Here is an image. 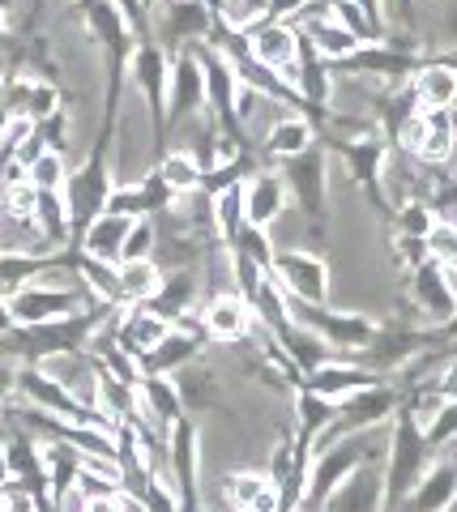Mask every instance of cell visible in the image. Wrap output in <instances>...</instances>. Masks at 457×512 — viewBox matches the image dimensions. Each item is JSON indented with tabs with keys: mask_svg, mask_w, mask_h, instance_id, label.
Instances as JSON below:
<instances>
[{
	"mask_svg": "<svg viewBox=\"0 0 457 512\" xmlns=\"http://www.w3.org/2000/svg\"><path fill=\"white\" fill-rule=\"evenodd\" d=\"M432 466V444L423 436V423L415 419L406 406H398L393 414V431L385 440V500L381 512H398L406 504V495L415 491V483Z\"/></svg>",
	"mask_w": 457,
	"mask_h": 512,
	"instance_id": "obj_1",
	"label": "cell"
},
{
	"mask_svg": "<svg viewBox=\"0 0 457 512\" xmlns=\"http://www.w3.org/2000/svg\"><path fill=\"white\" fill-rule=\"evenodd\" d=\"M398 406H402V393L393 389V384H385V380H376V384H368V389L342 397V402H338V419L317 440V448L334 444L342 436H351V431H376V427H385L393 414H398ZM317 448H312V453H317Z\"/></svg>",
	"mask_w": 457,
	"mask_h": 512,
	"instance_id": "obj_2",
	"label": "cell"
},
{
	"mask_svg": "<svg viewBox=\"0 0 457 512\" xmlns=\"http://www.w3.org/2000/svg\"><path fill=\"white\" fill-rule=\"evenodd\" d=\"M325 171H329V158H325L321 146H308L304 154H295V158L282 163V180H287L291 197L299 201V210H304V218L317 231H325V218H329V210H325V201H329V175Z\"/></svg>",
	"mask_w": 457,
	"mask_h": 512,
	"instance_id": "obj_3",
	"label": "cell"
},
{
	"mask_svg": "<svg viewBox=\"0 0 457 512\" xmlns=\"http://www.w3.org/2000/svg\"><path fill=\"white\" fill-rule=\"evenodd\" d=\"M167 470H171V487L180 495V512L201 508V448L188 414L167 427Z\"/></svg>",
	"mask_w": 457,
	"mask_h": 512,
	"instance_id": "obj_4",
	"label": "cell"
},
{
	"mask_svg": "<svg viewBox=\"0 0 457 512\" xmlns=\"http://www.w3.org/2000/svg\"><path fill=\"white\" fill-rule=\"evenodd\" d=\"M334 150L342 154V163L351 167V180L368 192V201L376 210H389V197L381 188V175L389 163V141L381 133H368V137H334Z\"/></svg>",
	"mask_w": 457,
	"mask_h": 512,
	"instance_id": "obj_5",
	"label": "cell"
},
{
	"mask_svg": "<svg viewBox=\"0 0 457 512\" xmlns=\"http://www.w3.org/2000/svg\"><path fill=\"white\" fill-rule=\"evenodd\" d=\"M270 274H274V282H278L291 299H304V303H325V299H329V265L321 261L317 252L278 248Z\"/></svg>",
	"mask_w": 457,
	"mask_h": 512,
	"instance_id": "obj_6",
	"label": "cell"
},
{
	"mask_svg": "<svg viewBox=\"0 0 457 512\" xmlns=\"http://www.w3.org/2000/svg\"><path fill=\"white\" fill-rule=\"evenodd\" d=\"M13 325H43V320L73 316L82 308V291L77 286H47V282H26L22 291H13L9 299Z\"/></svg>",
	"mask_w": 457,
	"mask_h": 512,
	"instance_id": "obj_7",
	"label": "cell"
},
{
	"mask_svg": "<svg viewBox=\"0 0 457 512\" xmlns=\"http://www.w3.org/2000/svg\"><path fill=\"white\" fill-rule=\"evenodd\" d=\"M248 52H252V60H257V64L282 73V82L295 86V77H299V52H304V35H299L295 26H287V22H261L248 35Z\"/></svg>",
	"mask_w": 457,
	"mask_h": 512,
	"instance_id": "obj_8",
	"label": "cell"
},
{
	"mask_svg": "<svg viewBox=\"0 0 457 512\" xmlns=\"http://www.w3.org/2000/svg\"><path fill=\"white\" fill-rule=\"evenodd\" d=\"M419 56L406 52V47H389V43H364L355 56L342 60L346 73L355 77H376V82H402V77L419 73Z\"/></svg>",
	"mask_w": 457,
	"mask_h": 512,
	"instance_id": "obj_9",
	"label": "cell"
},
{
	"mask_svg": "<svg viewBox=\"0 0 457 512\" xmlns=\"http://www.w3.org/2000/svg\"><path fill=\"white\" fill-rule=\"evenodd\" d=\"M197 355H201V333L188 320H176L167 338L154 350H146L137 363H141V376H176L180 367L197 363Z\"/></svg>",
	"mask_w": 457,
	"mask_h": 512,
	"instance_id": "obj_10",
	"label": "cell"
},
{
	"mask_svg": "<svg viewBox=\"0 0 457 512\" xmlns=\"http://www.w3.org/2000/svg\"><path fill=\"white\" fill-rule=\"evenodd\" d=\"M167 77H171V60L159 52V47H137L133 52V82L150 107L154 133H163V124H167Z\"/></svg>",
	"mask_w": 457,
	"mask_h": 512,
	"instance_id": "obj_11",
	"label": "cell"
},
{
	"mask_svg": "<svg viewBox=\"0 0 457 512\" xmlns=\"http://www.w3.org/2000/svg\"><path fill=\"white\" fill-rule=\"evenodd\" d=\"M206 107V73H201V60L193 52H180L171 60V77H167V116L184 120L197 116Z\"/></svg>",
	"mask_w": 457,
	"mask_h": 512,
	"instance_id": "obj_12",
	"label": "cell"
},
{
	"mask_svg": "<svg viewBox=\"0 0 457 512\" xmlns=\"http://www.w3.org/2000/svg\"><path fill=\"white\" fill-rule=\"evenodd\" d=\"M385 500V470L376 461H364L346 483H338V491L325 500L321 512H381Z\"/></svg>",
	"mask_w": 457,
	"mask_h": 512,
	"instance_id": "obj_13",
	"label": "cell"
},
{
	"mask_svg": "<svg viewBox=\"0 0 457 512\" xmlns=\"http://www.w3.org/2000/svg\"><path fill=\"white\" fill-rule=\"evenodd\" d=\"M252 325H257V312L248 308L244 295H214L201 312V333L214 342H244Z\"/></svg>",
	"mask_w": 457,
	"mask_h": 512,
	"instance_id": "obj_14",
	"label": "cell"
},
{
	"mask_svg": "<svg viewBox=\"0 0 457 512\" xmlns=\"http://www.w3.org/2000/svg\"><path fill=\"white\" fill-rule=\"evenodd\" d=\"M167 333H171V320H163L154 308H146V303H129V308L120 312V320H116V346L129 350L133 359H141L146 350H154Z\"/></svg>",
	"mask_w": 457,
	"mask_h": 512,
	"instance_id": "obj_15",
	"label": "cell"
},
{
	"mask_svg": "<svg viewBox=\"0 0 457 512\" xmlns=\"http://www.w3.org/2000/svg\"><path fill=\"white\" fill-rule=\"evenodd\" d=\"M287 201H291L287 180H282V175H274V171H257V175H252V180L244 184V222L270 231L274 222L282 218V210H287Z\"/></svg>",
	"mask_w": 457,
	"mask_h": 512,
	"instance_id": "obj_16",
	"label": "cell"
},
{
	"mask_svg": "<svg viewBox=\"0 0 457 512\" xmlns=\"http://www.w3.org/2000/svg\"><path fill=\"white\" fill-rule=\"evenodd\" d=\"M411 299L419 303V312H428L440 325H449L457 312V295L449 291L445 282V265L440 261H423L411 269Z\"/></svg>",
	"mask_w": 457,
	"mask_h": 512,
	"instance_id": "obj_17",
	"label": "cell"
},
{
	"mask_svg": "<svg viewBox=\"0 0 457 512\" xmlns=\"http://www.w3.org/2000/svg\"><path fill=\"white\" fill-rule=\"evenodd\" d=\"M457 504V461H432L398 512H445Z\"/></svg>",
	"mask_w": 457,
	"mask_h": 512,
	"instance_id": "obj_18",
	"label": "cell"
},
{
	"mask_svg": "<svg viewBox=\"0 0 457 512\" xmlns=\"http://www.w3.org/2000/svg\"><path fill=\"white\" fill-rule=\"evenodd\" d=\"M376 380H381V372H372V367H364V363H334L329 359V363L317 367V372L304 376V389L329 397V402H342V397L368 389V384H376Z\"/></svg>",
	"mask_w": 457,
	"mask_h": 512,
	"instance_id": "obj_19",
	"label": "cell"
},
{
	"mask_svg": "<svg viewBox=\"0 0 457 512\" xmlns=\"http://www.w3.org/2000/svg\"><path fill=\"white\" fill-rule=\"evenodd\" d=\"M334 419H338V402H329V397L299 384V393H295V444H304L312 453L317 440L334 427Z\"/></svg>",
	"mask_w": 457,
	"mask_h": 512,
	"instance_id": "obj_20",
	"label": "cell"
},
{
	"mask_svg": "<svg viewBox=\"0 0 457 512\" xmlns=\"http://www.w3.org/2000/svg\"><path fill=\"white\" fill-rule=\"evenodd\" d=\"M457 154V116L453 107H436V111H423V137L415 146V158L419 163H449Z\"/></svg>",
	"mask_w": 457,
	"mask_h": 512,
	"instance_id": "obj_21",
	"label": "cell"
},
{
	"mask_svg": "<svg viewBox=\"0 0 457 512\" xmlns=\"http://www.w3.org/2000/svg\"><path fill=\"white\" fill-rule=\"evenodd\" d=\"M411 90L423 111H436V107H453L457 99V60H428L419 64V73L411 77Z\"/></svg>",
	"mask_w": 457,
	"mask_h": 512,
	"instance_id": "obj_22",
	"label": "cell"
},
{
	"mask_svg": "<svg viewBox=\"0 0 457 512\" xmlns=\"http://www.w3.org/2000/svg\"><path fill=\"white\" fill-rule=\"evenodd\" d=\"M133 227V218H124V214H99V218H90L86 227H82V248L86 256H99V261H116L120 265V248H124V235H129Z\"/></svg>",
	"mask_w": 457,
	"mask_h": 512,
	"instance_id": "obj_23",
	"label": "cell"
},
{
	"mask_svg": "<svg viewBox=\"0 0 457 512\" xmlns=\"http://www.w3.org/2000/svg\"><path fill=\"white\" fill-rule=\"evenodd\" d=\"M308 146H317V133H312V120L308 116H278L265 133V154L287 163V158L304 154Z\"/></svg>",
	"mask_w": 457,
	"mask_h": 512,
	"instance_id": "obj_24",
	"label": "cell"
},
{
	"mask_svg": "<svg viewBox=\"0 0 457 512\" xmlns=\"http://www.w3.org/2000/svg\"><path fill=\"white\" fill-rule=\"evenodd\" d=\"M193 303H197V278L188 274V269H180V274H163L159 282V291H154V299L146 303V308H154L163 320H184L188 312H193Z\"/></svg>",
	"mask_w": 457,
	"mask_h": 512,
	"instance_id": "obj_25",
	"label": "cell"
},
{
	"mask_svg": "<svg viewBox=\"0 0 457 512\" xmlns=\"http://www.w3.org/2000/svg\"><path fill=\"white\" fill-rule=\"evenodd\" d=\"M308 47H312V52H317L321 60L342 64L346 56H355L364 43H359L346 26H338L334 18H317V22H308Z\"/></svg>",
	"mask_w": 457,
	"mask_h": 512,
	"instance_id": "obj_26",
	"label": "cell"
},
{
	"mask_svg": "<svg viewBox=\"0 0 457 512\" xmlns=\"http://www.w3.org/2000/svg\"><path fill=\"white\" fill-rule=\"evenodd\" d=\"M163 282V269L154 256H146V261H120V295L124 303H150L154 291H159Z\"/></svg>",
	"mask_w": 457,
	"mask_h": 512,
	"instance_id": "obj_27",
	"label": "cell"
},
{
	"mask_svg": "<svg viewBox=\"0 0 457 512\" xmlns=\"http://www.w3.org/2000/svg\"><path fill=\"white\" fill-rule=\"evenodd\" d=\"M201 175H206V167H201L193 154H184V150L167 154L159 163V180L176 192V197H193V192H201Z\"/></svg>",
	"mask_w": 457,
	"mask_h": 512,
	"instance_id": "obj_28",
	"label": "cell"
},
{
	"mask_svg": "<svg viewBox=\"0 0 457 512\" xmlns=\"http://www.w3.org/2000/svg\"><path fill=\"white\" fill-rule=\"evenodd\" d=\"M210 205H214V231H218V239L231 244V239L240 235V227H244V184H231L223 192H214Z\"/></svg>",
	"mask_w": 457,
	"mask_h": 512,
	"instance_id": "obj_29",
	"label": "cell"
},
{
	"mask_svg": "<svg viewBox=\"0 0 457 512\" xmlns=\"http://www.w3.org/2000/svg\"><path fill=\"white\" fill-rule=\"evenodd\" d=\"M26 180L35 184L39 192H65V180H69V163L60 150H43L35 163L26 167Z\"/></svg>",
	"mask_w": 457,
	"mask_h": 512,
	"instance_id": "obj_30",
	"label": "cell"
},
{
	"mask_svg": "<svg viewBox=\"0 0 457 512\" xmlns=\"http://www.w3.org/2000/svg\"><path fill=\"white\" fill-rule=\"evenodd\" d=\"M227 248H231V252H244L248 261H257L261 269H274V252H278V248L270 244V235H265V227H252V222H244L240 235H235Z\"/></svg>",
	"mask_w": 457,
	"mask_h": 512,
	"instance_id": "obj_31",
	"label": "cell"
},
{
	"mask_svg": "<svg viewBox=\"0 0 457 512\" xmlns=\"http://www.w3.org/2000/svg\"><path fill=\"white\" fill-rule=\"evenodd\" d=\"M159 248V227L154 218H133L129 235H124V248H120V261H146Z\"/></svg>",
	"mask_w": 457,
	"mask_h": 512,
	"instance_id": "obj_32",
	"label": "cell"
},
{
	"mask_svg": "<svg viewBox=\"0 0 457 512\" xmlns=\"http://www.w3.org/2000/svg\"><path fill=\"white\" fill-rule=\"evenodd\" d=\"M423 244H428L432 261H440V265L457 261V222H453V218H436L432 231L423 235Z\"/></svg>",
	"mask_w": 457,
	"mask_h": 512,
	"instance_id": "obj_33",
	"label": "cell"
},
{
	"mask_svg": "<svg viewBox=\"0 0 457 512\" xmlns=\"http://www.w3.org/2000/svg\"><path fill=\"white\" fill-rule=\"evenodd\" d=\"M423 436H428L432 453H436L440 444L457 440V402H440V406H436V414H432V419L423 423Z\"/></svg>",
	"mask_w": 457,
	"mask_h": 512,
	"instance_id": "obj_34",
	"label": "cell"
},
{
	"mask_svg": "<svg viewBox=\"0 0 457 512\" xmlns=\"http://www.w3.org/2000/svg\"><path fill=\"white\" fill-rule=\"evenodd\" d=\"M432 222H436V210L428 201H406L402 210H398V235H428L432 231Z\"/></svg>",
	"mask_w": 457,
	"mask_h": 512,
	"instance_id": "obj_35",
	"label": "cell"
},
{
	"mask_svg": "<svg viewBox=\"0 0 457 512\" xmlns=\"http://www.w3.org/2000/svg\"><path fill=\"white\" fill-rule=\"evenodd\" d=\"M60 111V94L56 86H47V82H35L30 86V103H26V120H47V116H56Z\"/></svg>",
	"mask_w": 457,
	"mask_h": 512,
	"instance_id": "obj_36",
	"label": "cell"
},
{
	"mask_svg": "<svg viewBox=\"0 0 457 512\" xmlns=\"http://www.w3.org/2000/svg\"><path fill=\"white\" fill-rule=\"evenodd\" d=\"M398 256H402V265H406V269H415V265H423V261H432V256H428V244H423L419 235H398Z\"/></svg>",
	"mask_w": 457,
	"mask_h": 512,
	"instance_id": "obj_37",
	"label": "cell"
},
{
	"mask_svg": "<svg viewBox=\"0 0 457 512\" xmlns=\"http://www.w3.org/2000/svg\"><path fill=\"white\" fill-rule=\"evenodd\" d=\"M432 389H436L440 402H457V359L440 367L436 380H432Z\"/></svg>",
	"mask_w": 457,
	"mask_h": 512,
	"instance_id": "obj_38",
	"label": "cell"
},
{
	"mask_svg": "<svg viewBox=\"0 0 457 512\" xmlns=\"http://www.w3.org/2000/svg\"><path fill=\"white\" fill-rule=\"evenodd\" d=\"M312 5V0H270V9H265V18L270 22H291V18H299Z\"/></svg>",
	"mask_w": 457,
	"mask_h": 512,
	"instance_id": "obj_39",
	"label": "cell"
},
{
	"mask_svg": "<svg viewBox=\"0 0 457 512\" xmlns=\"http://www.w3.org/2000/svg\"><path fill=\"white\" fill-rule=\"evenodd\" d=\"M82 512H129V500L124 495H86Z\"/></svg>",
	"mask_w": 457,
	"mask_h": 512,
	"instance_id": "obj_40",
	"label": "cell"
},
{
	"mask_svg": "<svg viewBox=\"0 0 457 512\" xmlns=\"http://www.w3.org/2000/svg\"><path fill=\"white\" fill-rule=\"evenodd\" d=\"M445 35H449V43H457V0L445 9Z\"/></svg>",
	"mask_w": 457,
	"mask_h": 512,
	"instance_id": "obj_41",
	"label": "cell"
},
{
	"mask_svg": "<svg viewBox=\"0 0 457 512\" xmlns=\"http://www.w3.org/2000/svg\"><path fill=\"white\" fill-rule=\"evenodd\" d=\"M13 329V312H9V303L0 299V338H5V333Z\"/></svg>",
	"mask_w": 457,
	"mask_h": 512,
	"instance_id": "obj_42",
	"label": "cell"
},
{
	"mask_svg": "<svg viewBox=\"0 0 457 512\" xmlns=\"http://www.w3.org/2000/svg\"><path fill=\"white\" fill-rule=\"evenodd\" d=\"M240 5H248L252 13H261V18H265V9H270V0H240Z\"/></svg>",
	"mask_w": 457,
	"mask_h": 512,
	"instance_id": "obj_43",
	"label": "cell"
},
{
	"mask_svg": "<svg viewBox=\"0 0 457 512\" xmlns=\"http://www.w3.org/2000/svg\"><path fill=\"white\" fill-rule=\"evenodd\" d=\"M13 9V0H0V13H9Z\"/></svg>",
	"mask_w": 457,
	"mask_h": 512,
	"instance_id": "obj_44",
	"label": "cell"
},
{
	"mask_svg": "<svg viewBox=\"0 0 457 512\" xmlns=\"http://www.w3.org/2000/svg\"><path fill=\"white\" fill-rule=\"evenodd\" d=\"M453 116H457V99H453Z\"/></svg>",
	"mask_w": 457,
	"mask_h": 512,
	"instance_id": "obj_45",
	"label": "cell"
},
{
	"mask_svg": "<svg viewBox=\"0 0 457 512\" xmlns=\"http://www.w3.org/2000/svg\"><path fill=\"white\" fill-rule=\"evenodd\" d=\"M445 512H457V504H453V508H445Z\"/></svg>",
	"mask_w": 457,
	"mask_h": 512,
	"instance_id": "obj_46",
	"label": "cell"
},
{
	"mask_svg": "<svg viewBox=\"0 0 457 512\" xmlns=\"http://www.w3.org/2000/svg\"><path fill=\"white\" fill-rule=\"evenodd\" d=\"M193 512H206V508H193Z\"/></svg>",
	"mask_w": 457,
	"mask_h": 512,
	"instance_id": "obj_47",
	"label": "cell"
},
{
	"mask_svg": "<svg viewBox=\"0 0 457 512\" xmlns=\"http://www.w3.org/2000/svg\"><path fill=\"white\" fill-rule=\"evenodd\" d=\"M0 35H5V26H0Z\"/></svg>",
	"mask_w": 457,
	"mask_h": 512,
	"instance_id": "obj_48",
	"label": "cell"
}]
</instances>
